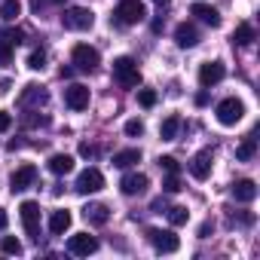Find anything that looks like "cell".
Instances as JSON below:
<instances>
[{
    "instance_id": "1",
    "label": "cell",
    "mask_w": 260,
    "mask_h": 260,
    "mask_svg": "<svg viewBox=\"0 0 260 260\" xmlns=\"http://www.w3.org/2000/svg\"><path fill=\"white\" fill-rule=\"evenodd\" d=\"M144 16H147V10H144L141 0H119L116 10H113V22L122 28H132V25L144 22Z\"/></svg>"
},
{
    "instance_id": "2",
    "label": "cell",
    "mask_w": 260,
    "mask_h": 260,
    "mask_svg": "<svg viewBox=\"0 0 260 260\" xmlns=\"http://www.w3.org/2000/svg\"><path fill=\"white\" fill-rule=\"evenodd\" d=\"M113 80L122 86V89H135L141 83V71H138V61L128 58V55H119L113 61Z\"/></svg>"
},
{
    "instance_id": "3",
    "label": "cell",
    "mask_w": 260,
    "mask_h": 260,
    "mask_svg": "<svg viewBox=\"0 0 260 260\" xmlns=\"http://www.w3.org/2000/svg\"><path fill=\"white\" fill-rule=\"evenodd\" d=\"M61 25H64L68 31H89V28L95 25V16H92V10H86V7H71V10H64Z\"/></svg>"
},
{
    "instance_id": "4",
    "label": "cell",
    "mask_w": 260,
    "mask_h": 260,
    "mask_svg": "<svg viewBox=\"0 0 260 260\" xmlns=\"http://www.w3.org/2000/svg\"><path fill=\"white\" fill-rule=\"evenodd\" d=\"M71 58H74L77 71H86V74L98 71V64H101L98 49H95V46H89V43H77V46H74V52H71Z\"/></svg>"
},
{
    "instance_id": "5",
    "label": "cell",
    "mask_w": 260,
    "mask_h": 260,
    "mask_svg": "<svg viewBox=\"0 0 260 260\" xmlns=\"http://www.w3.org/2000/svg\"><path fill=\"white\" fill-rule=\"evenodd\" d=\"M19 43H25V31H22V28H7V31H0V68L10 64V58H13V52H16Z\"/></svg>"
},
{
    "instance_id": "6",
    "label": "cell",
    "mask_w": 260,
    "mask_h": 260,
    "mask_svg": "<svg viewBox=\"0 0 260 260\" xmlns=\"http://www.w3.org/2000/svg\"><path fill=\"white\" fill-rule=\"evenodd\" d=\"M19 214H22V226H25V233H28L34 242H40V205L28 199V202H22Z\"/></svg>"
},
{
    "instance_id": "7",
    "label": "cell",
    "mask_w": 260,
    "mask_h": 260,
    "mask_svg": "<svg viewBox=\"0 0 260 260\" xmlns=\"http://www.w3.org/2000/svg\"><path fill=\"white\" fill-rule=\"evenodd\" d=\"M242 116H245V104L239 98H223L217 104V122L220 125H236Z\"/></svg>"
},
{
    "instance_id": "8",
    "label": "cell",
    "mask_w": 260,
    "mask_h": 260,
    "mask_svg": "<svg viewBox=\"0 0 260 260\" xmlns=\"http://www.w3.org/2000/svg\"><path fill=\"white\" fill-rule=\"evenodd\" d=\"M147 239L150 245L159 251V254H175L181 248V239L172 233V230H147Z\"/></svg>"
},
{
    "instance_id": "9",
    "label": "cell",
    "mask_w": 260,
    "mask_h": 260,
    "mask_svg": "<svg viewBox=\"0 0 260 260\" xmlns=\"http://www.w3.org/2000/svg\"><path fill=\"white\" fill-rule=\"evenodd\" d=\"M68 251H71L74 257H89V254L98 251V239L89 236V233H77V236L68 239Z\"/></svg>"
},
{
    "instance_id": "10",
    "label": "cell",
    "mask_w": 260,
    "mask_h": 260,
    "mask_svg": "<svg viewBox=\"0 0 260 260\" xmlns=\"http://www.w3.org/2000/svg\"><path fill=\"white\" fill-rule=\"evenodd\" d=\"M101 187H104V175H101L98 169H86V172H80V178H77V193L89 196V193H98Z\"/></svg>"
},
{
    "instance_id": "11",
    "label": "cell",
    "mask_w": 260,
    "mask_h": 260,
    "mask_svg": "<svg viewBox=\"0 0 260 260\" xmlns=\"http://www.w3.org/2000/svg\"><path fill=\"white\" fill-rule=\"evenodd\" d=\"M34 181H37V169H34L31 162H25L22 169H16V172H13V178H10V187H13L16 193H22V190L34 187Z\"/></svg>"
},
{
    "instance_id": "12",
    "label": "cell",
    "mask_w": 260,
    "mask_h": 260,
    "mask_svg": "<svg viewBox=\"0 0 260 260\" xmlns=\"http://www.w3.org/2000/svg\"><path fill=\"white\" fill-rule=\"evenodd\" d=\"M147 175H141V172H128L122 181H119V190L125 193V196H141L144 190H147Z\"/></svg>"
},
{
    "instance_id": "13",
    "label": "cell",
    "mask_w": 260,
    "mask_h": 260,
    "mask_svg": "<svg viewBox=\"0 0 260 260\" xmlns=\"http://www.w3.org/2000/svg\"><path fill=\"white\" fill-rule=\"evenodd\" d=\"M64 104H68L71 110H86V107H89V89L80 86V83L68 86V89H64Z\"/></svg>"
},
{
    "instance_id": "14",
    "label": "cell",
    "mask_w": 260,
    "mask_h": 260,
    "mask_svg": "<svg viewBox=\"0 0 260 260\" xmlns=\"http://www.w3.org/2000/svg\"><path fill=\"white\" fill-rule=\"evenodd\" d=\"M175 43H178L181 49H193V46L199 43V31H196V25H193V22H181V25L175 28Z\"/></svg>"
},
{
    "instance_id": "15",
    "label": "cell",
    "mask_w": 260,
    "mask_h": 260,
    "mask_svg": "<svg viewBox=\"0 0 260 260\" xmlns=\"http://www.w3.org/2000/svg\"><path fill=\"white\" fill-rule=\"evenodd\" d=\"M223 77H226V68H223L220 61H208V64L199 68V83H202L205 89H208V86H217Z\"/></svg>"
},
{
    "instance_id": "16",
    "label": "cell",
    "mask_w": 260,
    "mask_h": 260,
    "mask_svg": "<svg viewBox=\"0 0 260 260\" xmlns=\"http://www.w3.org/2000/svg\"><path fill=\"white\" fill-rule=\"evenodd\" d=\"M211 150H199L196 156H193V162H190V175L196 178V181H205L208 175H211Z\"/></svg>"
},
{
    "instance_id": "17",
    "label": "cell",
    "mask_w": 260,
    "mask_h": 260,
    "mask_svg": "<svg viewBox=\"0 0 260 260\" xmlns=\"http://www.w3.org/2000/svg\"><path fill=\"white\" fill-rule=\"evenodd\" d=\"M190 13H193L199 22H205L208 28H220V13H217L214 7H208V4H193Z\"/></svg>"
},
{
    "instance_id": "18",
    "label": "cell",
    "mask_w": 260,
    "mask_h": 260,
    "mask_svg": "<svg viewBox=\"0 0 260 260\" xmlns=\"http://www.w3.org/2000/svg\"><path fill=\"white\" fill-rule=\"evenodd\" d=\"M49 101V92L43 89V86H25V92H22V98H19V104L22 107H40V104H46Z\"/></svg>"
},
{
    "instance_id": "19",
    "label": "cell",
    "mask_w": 260,
    "mask_h": 260,
    "mask_svg": "<svg viewBox=\"0 0 260 260\" xmlns=\"http://www.w3.org/2000/svg\"><path fill=\"white\" fill-rule=\"evenodd\" d=\"M83 217H86L89 223H95V226H104V223L110 220V208L101 205V202H92V205L83 208Z\"/></svg>"
},
{
    "instance_id": "20",
    "label": "cell",
    "mask_w": 260,
    "mask_h": 260,
    "mask_svg": "<svg viewBox=\"0 0 260 260\" xmlns=\"http://www.w3.org/2000/svg\"><path fill=\"white\" fill-rule=\"evenodd\" d=\"M233 196H236V202H254L257 199V184L254 181H236L233 184Z\"/></svg>"
},
{
    "instance_id": "21",
    "label": "cell",
    "mask_w": 260,
    "mask_h": 260,
    "mask_svg": "<svg viewBox=\"0 0 260 260\" xmlns=\"http://www.w3.org/2000/svg\"><path fill=\"white\" fill-rule=\"evenodd\" d=\"M68 226H71V211H52V217H49V233L52 236H64L68 233Z\"/></svg>"
},
{
    "instance_id": "22",
    "label": "cell",
    "mask_w": 260,
    "mask_h": 260,
    "mask_svg": "<svg viewBox=\"0 0 260 260\" xmlns=\"http://www.w3.org/2000/svg\"><path fill=\"white\" fill-rule=\"evenodd\" d=\"M49 172H52V175H71V172H74V156L55 153V156L49 159Z\"/></svg>"
},
{
    "instance_id": "23",
    "label": "cell",
    "mask_w": 260,
    "mask_h": 260,
    "mask_svg": "<svg viewBox=\"0 0 260 260\" xmlns=\"http://www.w3.org/2000/svg\"><path fill=\"white\" fill-rule=\"evenodd\" d=\"M135 162H141V150H119V153H113V166L116 169H132Z\"/></svg>"
},
{
    "instance_id": "24",
    "label": "cell",
    "mask_w": 260,
    "mask_h": 260,
    "mask_svg": "<svg viewBox=\"0 0 260 260\" xmlns=\"http://www.w3.org/2000/svg\"><path fill=\"white\" fill-rule=\"evenodd\" d=\"M254 153H257V138H254V135H248V138L236 147V159H239V162H251V159H254Z\"/></svg>"
},
{
    "instance_id": "25",
    "label": "cell",
    "mask_w": 260,
    "mask_h": 260,
    "mask_svg": "<svg viewBox=\"0 0 260 260\" xmlns=\"http://www.w3.org/2000/svg\"><path fill=\"white\" fill-rule=\"evenodd\" d=\"M254 43V28L248 22H242L236 31H233V46H251Z\"/></svg>"
},
{
    "instance_id": "26",
    "label": "cell",
    "mask_w": 260,
    "mask_h": 260,
    "mask_svg": "<svg viewBox=\"0 0 260 260\" xmlns=\"http://www.w3.org/2000/svg\"><path fill=\"white\" fill-rule=\"evenodd\" d=\"M22 16V0H4L0 4V19L4 22H16Z\"/></svg>"
},
{
    "instance_id": "27",
    "label": "cell",
    "mask_w": 260,
    "mask_h": 260,
    "mask_svg": "<svg viewBox=\"0 0 260 260\" xmlns=\"http://www.w3.org/2000/svg\"><path fill=\"white\" fill-rule=\"evenodd\" d=\"M178 128H181V116H169V119L159 125L162 141H175V138H178Z\"/></svg>"
},
{
    "instance_id": "28",
    "label": "cell",
    "mask_w": 260,
    "mask_h": 260,
    "mask_svg": "<svg viewBox=\"0 0 260 260\" xmlns=\"http://www.w3.org/2000/svg\"><path fill=\"white\" fill-rule=\"evenodd\" d=\"M190 220V211L184 208V205H175V208H169V223L172 226H184Z\"/></svg>"
},
{
    "instance_id": "29",
    "label": "cell",
    "mask_w": 260,
    "mask_h": 260,
    "mask_svg": "<svg viewBox=\"0 0 260 260\" xmlns=\"http://www.w3.org/2000/svg\"><path fill=\"white\" fill-rule=\"evenodd\" d=\"M0 251H4V254H16V257H19L25 248H22V242H19L16 236H4V242H0Z\"/></svg>"
},
{
    "instance_id": "30",
    "label": "cell",
    "mask_w": 260,
    "mask_h": 260,
    "mask_svg": "<svg viewBox=\"0 0 260 260\" xmlns=\"http://www.w3.org/2000/svg\"><path fill=\"white\" fill-rule=\"evenodd\" d=\"M28 68H31V71H43V68H46V52H43V49H34V52L28 55Z\"/></svg>"
},
{
    "instance_id": "31",
    "label": "cell",
    "mask_w": 260,
    "mask_h": 260,
    "mask_svg": "<svg viewBox=\"0 0 260 260\" xmlns=\"http://www.w3.org/2000/svg\"><path fill=\"white\" fill-rule=\"evenodd\" d=\"M28 128H37V125H46L49 122V116H43L40 110H31V113H25V119H22Z\"/></svg>"
},
{
    "instance_id": "32",
    "label": "cell",
    "mask_w": 260,
    "mask_h": 260,
    "mask_svg": "<svg viewBox=\"0 0 260 260\" xmlns=\"http://www.w3.org/2000/svg\"><path fill=\"white\" fill-rule=\"evenodd\" d=\"M125 135H128V138H141V135H144V122H141V119H128V122H125Z\"/></svg>"
},
{
    "instance_id": "33",
    "label": "cell",
    "mask_w": 260,
    "mask_h": 260,
    "mask_svg": "<svg viewBox=\"0 0 260 260\" xmlns=\"http://www.w3.org/2000/svg\"><path fill=\"white\" fill-rule=\"evenodd\" d=\"M251 223H254V214H251V211L230 214V226H251Z\"/></svg>"
},
{
    "instance_id": "34",
    "label": "cell",
    "mask_w": 260,
    "mask_h": 260,
    "mask_svg": "<svg viewBox=\"0 0 260 260\" xmlns=\"http://www.w3.org/2000/svg\"><path fill=\"white\" fill-rule=\"evenodd\" d=\"M159 169H166L169 175H178V172H181V166H178L175 156H159Z\"/></svg>"
},
{
    "instance_id": "35",
    "label": "cell",
    "mask_w": 260,
    "mask_h": 260,
    "mask_svg": "<svg viewBox=\"0 0 260 260\" xmlns=\"http://www.w3.org/2000/svg\"><path fill=\"white\" fill-rule=\"evenodd\" d=\"M138 101H141V107H153L156 104V92L153 89H141L138 92Z\"/></svg>"
},
{
    "instance_id": "36",
    "label": "cell",
    "mask_w": 260,
    "mask_h": 260,
    "mask_svg": "<svg viewBox=\"0 0 260 260\" xmlns=\"http://www.w3.org/2000/svg\"><path fill=\"white\" fill-rule=\"evenodd\" d=\"M162 187H166V193H178V190H181V178H178V175H169Z\"/></svg>"
},
{
    "instance_id": "37",
    "label": "cell",
    "mask_w": 260,
    "mask_h": 260,
    "mask_svg": "<svg viewBox=\"0 0 260 260\" xmlns=\"http://www.w3.org/2000/svg\"><path fill=\"white\" fill-rule=\"evenodd\" d=\"M10 125H13V116H10L7 110H0V132H7Z\"/></svg>"
},
{
    "instance_id": "38",
    "label": "cell",
    "mask_w": 260,
    "mask_h": 260,
    "mask_svg": "<svg viewBox=\"0 0 260 260\" xmlns=\"http://www.w3.org/2000/svg\"><path fill=\"white\" fill-rule=\"evenodd\" d=\"M95 153H98V150H95L92 144H80V156H86V159H92Z\"/></svg>"
},
{
    "instance_id": "39",
    "label": "cell",
    "mask_w": 260,
    "mask_h": 260,
    "mask_svg": "<svg viewBox=\"0 0 260 260\" xmlns=\"http://www.w3.org/2000/svg\"><path fill=\"white\" fill-rule=\"evenodd\" d=\"M211 230H214V223H211V220H205V223H202V226H199V236H202V239H205V236H208V233H211Z\"/></svg>"
},
{
    "instance_id": "40",
    "label": "cell",
    "mask_w": 260,
    "mask_h": 260,
    "mask_svg": "<svg viewBox=\"0 0 260 260\" xmlns=\"http://www.w3.org/2000/svg\"><path fill=\"white\" fill-rule=\"evenodd\" d=\"M196 104L205 107V104H208V92H199V95H196Z\"/></svg>"
},
{
    "instance_id": "41",
    "label": "cell",
    "mask_w": 260,
    "mask_h": 260,
    "mask_svg": "<svg viewBox=\"0 0 260 260\" xmlns=\"http://www.w3.org/2000/svg\"><path fill=\"white\" fill-rule=\"evenodd\" d=\"M13 89V80H0V92H10Z\"/></svg>"
},
{
    "instance_id": "42",
    "label": "cell",
    "mask_w": 260,
    "mask_h": 260,
    "mask_svg": "<svg viewBox=\"0 0 260 260\" xmlns=\"http://www.w3.org/2000/svg\"><path fill=\"white\" fill-rule=\"evenodd\" d=\"M74 77V68H61V80H71Z\"/></svg>"
},
{
    "instance_id": "43",
    "label": "cell",
    "mask_w": 260,
    "mask_h": 260,
    "mask_svg": "<svg viewBox=\"0 0 260 260\" xmlns=\"http://www.w3.org/2000/svg\"><path fill=\"white\" fill-rule=\"evenodd\" d=\"M0 230H7V211L0 208Z\"/></svg>"
},
{
    "instance_id": "44",
    "label": "cell",
    "mask_w": 260,
    "mask_h": 260,
    "mask_svg": "<svg viewBox=\"0 0 260 260\" xmlns=\"http://www.w3.org/2000/svg\"><path fill=\"white\" fill-rule=\"evenodd\" d=\"M153 4H159V7H162V4H169V0H153Z\"/></svg>"
},
{
    "instance_id": "45",
    "label": "cell",
    "mask_w": 260,
    "mask_h": 260,
    "mask_svg": "<svg viewBox=\"0 0 260 260\" xmlns=\"http://www.w3.org/2000/svg\"><path fill=\"white\" fill-rule=\"evenodd\" d=\"M52 4H61V0H52Z\"/></svg>"
}]
</instances>
